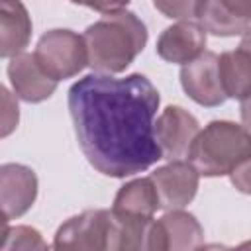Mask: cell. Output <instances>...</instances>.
Masks as SVG:
<instances>
[{
	"label": "cell",
	"instance_id": "1",
	"mask_svg": "<svg viewBox=\"0 0 251 251\" xmlns=\"http://www.w3.org/2000/svg\"><path fill=\"white\" fill-rule=\"evenodd\" d=\"M159 102V90L141 73L78 78L69 88L67 104L86 161L106 176L124 178L163 159L155 139Z\"/></svg>",
	"mask_w": 251,
	"mask_h": 251
},
{
	"label": "cell",
	"instance_id": "2",
	"mask_svg": "<svg viewBox=\"0 0 251 251\" xmlns=\"http://www.w3.org/2000/svg\"><path fill=\"white\" fill-rule=\"evenodd\" d=\"M90 8L102 12V18L90 24L82 33L88 65L98 75L124 73L147 43L145 24L127 10V4Z\"/></svg>",
	"mask_w": 251,
	"mask_h": 251
},
{
	"label": "cell",
	"instance_id": "3",
	"mask_svg": "<svg viewBox=\"0 0 251 251\" xmlns=\"http://www.w3.org/2000/svg\"><path fill=\"white\" fill-rule=\"evenodd\" d=\"M251 159V131L229 120H214L198 131L188 161L202 176H226Z\"/></svg>",
	"mask_w": 251,
	"mask_h": 251
},
{
	"label": "cell",
	"instance_id": "4",
	"mask_svg": "<svg viewBox=\"0 0 251 251\" xmlns=\"http://www.w3.org/2000/svg\"><path fill=\"white\" fill-rule=\"evenodd\" d=\"M39 67L53 80H65L76 76L88 65V53L84 37L73 29H49L43 33L33 51Z\"/></svg>",
	"mask_w": 251,
	"mask_h": 251
},
{
	"label": "cell",
	"instance_id": "5",
	"mask_svg": "<svg viewBox=\"0 0 251 251\" xmlns=\"http://www.w3.org/2000/svg\"><path fill=\"white\" fill-rule=\"evenodd\" d=\"M112 212L84 210L63 222L53 237V251H110Z\"/></svg>",
	"mask_w": 251,
	"mask_h": 251
},
{
	"label": "cell",
	"instance_id": "6",
	"mask_svg": "<svg viewBox=\"0 0 251 251\" xmlns=\"http://www.w3.org/2000/svg\"><path fill=\"white\" fill-rule=\"evenodd\" d=\"M178 76L186 96L200 106L214 108L227 98L220 78V55L214 51H204L198 59L184 65Z\"/></svg>",
	"mask_w": 251,
	"mask_h": 251
},
{
	"label": "cell",
	"instance_id": "7",
	"mask_svg": "<svg viewBox=\"0 0 251 251\" xmlns=\"http://www.w3.org/2000/svg\"><path fill=\"white\" fill-rule=\"evenodd\" d=\"M198 131V120L182 106H167L155 120V139L163 159L169 161H180V157L188 155Z\"/></svg>",
	"mask_w": 251,
	"mask_h": 251
},
{
	"label": "cell",
	"instance_id": "8",
	"mask_svg": "<svg viewBox=\"0 0 251 251\" xmlns=\"http://www.w3.org/2000/svg\"><path fill=\"white\" fill-rule=\"evenodd\" d=\"M149 178L157 188L161 208L171 212L180 210L194 200L200 175L190 161H169L167 165L155 169Z\"/></svg>",
	"mask_w": 251,
	"mask_h": 251
},
{
	"label": "cell",
	"instance_id": "9",
	"mask_svg": "<svg viewBox=\"0 0 251 251\" xmlns=\"http://www.w3.org/2000/svg\"><path fill=\"white\" fill-rule=\"evenodd\" d=\"M110 251H167V237L161 222L153 218L118 216L112 212Z\"/></svg>",
	"mask_w": 251,
	"mask_h": 251
},
{
	"label": "cell",
	"instance_id": "10",
	"mask_svg": "<svg viewBox=\"0 0 251 251\" xmlns=\"http://www.w3.org/2000/svg\"><path fill=\"white\" fill-rule=\"evenodd\" d=\"M196 22L204 31L218 37L243 35L251 27V2L247 0H202Z\"/></svg>",
	"mask_w": 251,
	"mask_h": 251
},
{
	"label": "cell",
	"instance_id": "11",
	"mask_svg": "<svg viewBox=\"0 0 251 251\" xmlns=\"http://www.w3.org/2000/svg\"><path fill=\"white\" fill-rule=\"evenodd\" d=\"M37 198L35 173L20 163H6L0 167V204L4 222L24 216Z\"/></svg>",
	"mask_w": 251,
	"mask_h": 251
},
{
	"label": "cell",
	"instance_id": "12",
	"mask_svg": "<svg viewBox=\"0 0 251 251\" xmlns=\"http://www.w3.org/2000/svg\"><path fill=\"white\" fill-rule=\"evenodd\" d=\"M206 47V31L204 27L194 22H176L165 27L157 39V55L167 63L188 65L204 53Z\"/></svg>",
	"mask_w": 251,
	"mask_h": 251
},
{
	"label": "cell",
	"instance_id": "13",
	"mask_svg": "<svg viewBox=\"0 0 251 251\" xmlns=\"http://www.w3.org/2000/svg\"><path fill=\"white\" fill-rule=\"evenodd\" d=\"M8 78L18 98L37 104L47 100L57 90V80H53L39 67L31 53H22L8 63Z\"/></svg>",
	"mask_w": 251,
	"mask_h": 251
},
{
	"label": "cell",
	"instance_id": "14",
	"mask_svg": "<svg viewBox=\"0 0 251 251\" xmlns=\"http://www.w3.org/2000/svg\"><path fill=\"white\" fill-rule=\"evenodd\" d=\"M31 37V20L22 2H0V57L14 59L24 53Z\"/></svg>",
	"mask_w": 251,
	"mask_h": 251
},
{
	"label": "cell",
	"instance_id": "15",
	"mask_svg": "<svg viewBox=\"0 0 251 251\" xmlns=\"http://www.w3.org/2000/svg\"><path fill=\"white\" fill-rule=\"evenodd\" d=\"M161 208V200L157 194V188L153 180L147 178H133L126 182L116 198L112 212L118 216H129V218H153V214Z\"/></svg>",
	"mask_w": 251,
	"mask_h": 251
},
{
	"label": "cell",
	"instance_id": "16",
	"mask_svg": "<svg viewBox=\"0 0 251 251\" xmlns=\"http://www.w3.org/2000/svg\"><path fill=\"white\" fill-rule=\"evenodd\" d=\"M159 222L167 237V251H198L202 247L204 229L192 214L171 210L163 214Z\"/></svg>",
	"mask_w": 251,
	"mask_h": 251
},
{
	"label": "cell",
	"instance_id": "17",
	"mask_svg": "<svg viewBox=\"0 0 251 251\" xmlns=\"http://www.w3.org/2000/svg\"><path fill=\"white\" fill-rule=\"evenodd\" d=\"M220 78L227 98L243 100L251 94V55L243 49L220 55Z\"/></svg>",
	"mask_w": 251,
	"mask_h": 251
},
{
	"label": "cell",
	"instance_id": "18",
	"mask_svg": "<svg viewBox=\"0 0 251 251\" xmlns=\"http://www.w3.org/2000/svg\"><path fill=\"white\" fill-rule=\"evenodd\" d=\"M0 251H51L43 235L31 226H14L4 229Z\"/></svg>",
	"mask_w": 251,
	"mask_h": 251
},
{
	"label": "cell",
	"instance_id": "19",
	"mask_svg": "<svg viewBox=\"0 0 251 251\" xmlns=\"http://www.w3.org/2000/svg\"><path fill=\"white\" fill-rule=\"evenodd\" d=\"M155 10L163 12L167 18H176L180 22L194 20L196 22V10L198 2H153Z\"/></svg>",
	"mask_w": 251,
	"mask_h": 251
},
{
	"label": "cell",
	"instance_id": "20",
	"mask_svg": "<svg viewBox=\"0 0 251 251\" xmlns=\"http://www.w3.org/2000/svg\"><path fill=\"white\" fill-rule=\"evenodd\" d=\"M2 90V104H4V112H2V131L0 135L2 137H8L16 126H18V120H20V112H18V102L12 98V94L8 92L6 86L0 88Z\"/></svg>",
	"mask_w": 251,
	"mask_h": 251
},
{
	"label": "cell",
	"instance_id": "21",
	"mask_svg": "<svg viewBox=\"0 0 251 251\" xmlns=\"http://www.w3.org/2000/svg\"><path fill=\"white\" fill-rule=\"evenodd\" d=\"M229 178H231V184H233L239 192L251 194V159L245 161L241 167H237V169L229 175Z\"/></svg>",
	"mask_w": 251,
	"mask_h": 251
},
{
	"label": "cell",
	"instance_id": "22",
	"mask_svg": "<svg viewBox=\"0 0 251 251\" xmlns=\"http://www.w3.org/2000/svg\"><path fill=\"white\" fill-rule=\"evenodd\" d=\"M239 112H241V122H243V126L251 131V94H249L247 98L241 100V108H239Z\"/></svg>",
	"mask_w": 251,
	"mask_h": 251
},
{
	"label": "cell",
	"instance_id": "23",
	"mask_svg": "<svg viewBox=\"0 0 251 251\" xmlns=\"http://www.w3.org/2000/svg\"><path fill=\"white\" fill-rule=\"evenodd\" d=\"M239 49H243V51H247L249 55H251V27L243 33V37H241V43H239Z\"/></svg>",
	"mask_w": 251,
	"mask_h": 251
},
{
	"label": "cell",
	"instance_id": "24",
	"mask_svg": "<svg viewBox=\"0 0 251 251\" xmlns=\"http://www.w3.org/2000/svg\"><path fill=\"white\" fill-rule=\"evenodd\" d=\"M198 251H231V249L222 243H208V245H202Z\"/></svg>",
	"mask_w": 251,
	"mask_h": 251
},
{
	"label": "cell",
	"instance_id": "25",
	"mask_svg": "<svg viewBox=\"0 0 251 251\" xmlns=\"http://www.w3.org/2000/svg\"><path fill=\"white\" fill-rule=\"evenodd\" d=\"M231 251H251V239H247V241H243V243H239L235 249H231Z\"/></svg>",
	"mask_w": 251,
	"mask_h": 251
},
{
	"label": "cell",
	"instance_id": "26",
	"mask_svg": "<svg viewBox=\"0 0 251 251\" xmlns=\"http://www.w3.org/2000/svg\"><path fill=\"white\" fill-rule=\"evenodd\" d=\"M51 251H53V247H51Z\"/></svg>",
	"mask_w": 251,
	"mask_h": 251
}]
</instances>
